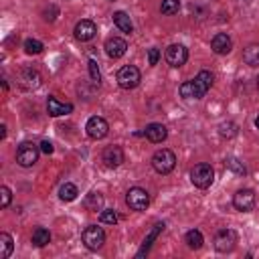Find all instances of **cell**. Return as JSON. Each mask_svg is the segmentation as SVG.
<instances>
[{
    "label": "cell",
    "mask_w": 259,
    "mask_h": 259,
    "mask_svg": "<svg viewBox=\"0 0 259 259\" xmlns=\"http://www.w3.org/2000/svg\"><path fill=\"white\" fill-rule=\"evenodd\" d=\"M176 166V154L168 148H162L158 152H154L152 156V168L158 172V174H170Z\"/></svg>",
    "instance_id": "obj_1"
},
{
    "label": "cell",
    "mask_w": 259,
    "mask_h": 259,
    "mask_svg": "<svg viewBox=\"0 0 259 259\" xmlns=\"http://www.w3.org/2000/svg\"><path fill=\"white\" fill-rule=\"evenodd\" d=\"M190 180H192V184L196 186V188H208L210 184H212V180H214V170H212V166L210 164H196L192 170H190Z\"/></svg>",
    "instance_id": "obj_2"
},
{
    "label": "cell",
    "mask_w": 259,
    "mask_h": 259,
    "mask_svg": "<svg viewBox=\"0 0 259 259\" xmlns=\"http://www.w3.org/2000/svg\"><path fill=\"white\" fill-rule=\"evenodd\" d=\"M38 152H40V148H38L36 144H32V142H22V144L18 146V150H16V162H18L22 168H30V166L36 164Z\"/></svg>",
    "instance_id": "obj_3"
},
{
    "label": "cell",
    "mask_w": 259,
    "mask_h": 259,
    "mask_svg": "<svg viewBox=\"0 0 259 259\" xmlns=\"http://www.w3.org/2000/svg\"><path fill=\"white\" fill-rule=\"evenodd\" d=\"M140 81H142V73L136 65H123L117 71V85L121 89H134V87H138Z\"/></svg>",
    "instance_id": "obj_4"
},
{
    "label": "cell",
    "mask_w": 259,
    "mask_h": 259,
    "mask_svg": "<svg viewBox=\"0 0 259 259\" xmlns=\"http://www.w3.org/2000/svg\"><path fill=\"white\" fill-rule=\"evenodd\" d=\"M81 239H83V243H85V247H87L89 251H97V249H101L103 243H105V233H103L101 227L89 225V227H85V231L81 233Z\"/></svg>",
    "instance_id": "obj_5"
},
{
    "label": "cell",
    "mask_w": 259,
    "mask_h": 259,
    "mask_svg": "<svg viewBox=\"0 0 259 259\" xmlns=\"http://www.w3.org/2000/svg\"><path fill=\"white\" fill-rule=\"evenodd\" d=\"M125 202H127V206L132 208V210H146L148 208V204H150V194L144 190V188H140V186H134V188H130L127 190V194H125Z\"/></svg>",
    "instance_id": "obj_6"
},
{
    "label": "cell",
    "mask_w": 259,
    "mask_h": 259,
    "mask_svg": "<svg viewBox=\"0 0 259 259\" xmlns=\"http://www.w3.org/2000/svg\"><path fill=\"white\" fill-rule=\"evenodd\" d=\"M235 243H237V233L233 229H223L214 235V249L219 253H229L235 249Z\"/></svg>",
    "instance_id": "obj_7"
},
{
    "label": "cell",
    "mask_w": 259,
    "mask_h": 259,
    "mask_svg": "<svg viewBox=\"0 0 259 259\" xmlns=\"http://www.w3.org/2000/svg\"><path fill=\"white\" fill-rule=\"evenodd\" d=\"M233 204H235V208L241 210V212L253 210V206H255V192H253L251 188H241V190H237L235 196H233Z\"/></svg>",
    "instance_id": "obj_8"
},
{
    "label": "cell",
    "mask_w": 259,
    "mask_h": 259,
    "mask_svg": "<svg viewBox=\"0 0 259 259\" xmlns=\"http://www.w3.org/2000/svg\"><path fill=\"white\" fill-rule=\"evenodd\" d=\"M166 63L170 67H182L188 61V49L184 45H170L166 49Z\"/></svg>",
    "instance_id": "obj_9"
},
{
    "label": "cell",
    "mask_w": 259,
    "mask_h": 259,
    "mask_svg": "<svg viewBox=\"0 0 259 259\" xmlns=\"http://www.w3.org/2000/svg\"><path fill=\"white\" fill-rule=\"evenodd\" d=\"M85 130H87V136H89L91 140H101V138H105V136H107L109 125H107V121H105L103 117L93 115V117H89V119H87Z\"/></svg>",
    "instance_id": "obj_10"
},
{
    "label": "cell",
    "mask_w": 259,
    "mask_h": 259,
    "mask_svg": "<svg viewBox=\"0 0 259 259\" xmlns=\"http://www.w3.org/2000/svg\"><path fill=\"white\" fill-rule=\"evenodd\" d=\"M16 79H18V85H20L22 89H26V91H32V89L40 87V81H42L40 75H38V71H36V69H30V67L22 69Z\"/></svg>",
    "instance_id": "obj_11"
},
{
    "label": "cell",
    "mask_w": 259,
    "mask_h": 259,
    "mask_svg": "<svg viewBox=\"0 0 259 259\" xmlns=\"http://www.w3.org/2000/svg\"><path fill=\"white\" fill-rule=\"evenodd\" d=\"M75 38L77 40H81V42H87V40H91L95 34H97V26H95V22L93 20H79L77 24H75Z\"/></svg>",
    "instance_id": "obj_12"
},
{
    "label": "cell",
    "mask_w": 259,
    "mask_h": 259,
    "mask_svg": "<svg viewBox=\"0 0 259 259\" xmlns=\"http://www.w3.org/2000/svg\"><path fill=\"white\" fill-rule=\"evenodd\" d=\"M101 162L107 166V168H117L121 166L123 162V150L119 146H107L101 154Z\"/></svg>",
    "instance_id": "obj_13"
},
{
    "label": "cell",
    "mask_w": 259,
    "mask_h": 259,
    "mask_svg": "<svg viewBox=\"0 0 259 259\" xmlns=\"http://www.w3.org/2000/svg\"><path fill=\"white\" fill-rule=\"evenodd\" d=\"M125 51H127V42H125L123 38H119V36H111V38L105 40V53H107V57H111V59H119V57L125 55Z\"/></svg>",
    "instance_id": "obj_14"
},
{
    "label": "cell",
    "mask_w": 259,
    "mask_h": 259,
    "mask_svg": "<svg viewBox=\"0 0 259 259\" xmlns=\"http://www.w3.org/2000/svg\"><path fill=\"white\" fill-rule=\"evenodd\" d=\"M210 49H212V53H217V55H227V53H231L233 42H231V38H229L227 32H217V34L210 38Z\"/></svg>",
    "instance_id": "obj_15"
},
{
    "label": "cell",
    "mask_w": 259,
    "mask_h": 259,
    "mask_svg": "<svg viewBox=\"0 0 259 259\" xmlns=\"http://www.w3.org/2000/svg\"><path fill=\"white\" fill-rule=\"evenodd\" d=\"M47 111H49V115L59 117V115L71 113V111H73V105H71V103H65V101H59L57 97H49V101H47Z\"/></svg>",
    "instance_id": "obj_16"
},
{
    "label": "cell",
    "mask_w": 259,
    "mask_h": 259,
    "mask_svg": "<svg viewBox=\"0 0 259 259\" xmlns=\"http://www.w3.org/2000/svg\"><path fill=\"white\" fill-rule=\"evenodd\" d=\"M144 136H146L152 144H160V142L166 140L168 130H166V125H162V123H150V125H146Z\"/></svg>",
    "instance_id": "obj_17"
},
{
    "label": "cell",
    "mask_w": 259,
    "mask_h": 259,
    "mask_svg": "<svg viewBox=\"0 0 259 259\" xmlns=\"http://www.w3.org/2000/svg\"><path fill=\"white\" fill-rule=\"evenodd\" d=\"M192 81H194V85H196V89H198V95H200V97H204V93L212 87L214 75H212L210 71H200Z\"/></svg>",
    "instance_id": "obj_18"
},
{
    "label": "cell",
    "mask_w": 259,
    "mask_h": 259,
    "mask_svg": "<svg viewBox=\"0 0 259 259\" xmlns=\"http://www.w3.org/2000/svg\"><path fill=\"white\" fill-rule=\"evenodd\" d=\"M164 227H166L164 223H156V225L152 227V231L146 235V239H144V243H142V247H140V251H138V257H142L144 253H148V249H150V247H152V243L158 239V235L164 231Z\"/></svg>",
    "instance_id": "obj_19"
},
{
    "label": "cell",
    "mask_w": 259,
    "mask_h": 259,
    "mask_svg": "<svg viewBox=\"0 0 259 259\" xmlns=\"http://www.w3.org/2000/svg\"><path fill=\"white\" fill-rule=\"evenodd\" d=\"M113 24L121 30V32H132L134 30V24H132V18L123 12V10H117V12H113Z\"/></svg>",
    "instance_id": "obj_20"
},
{
    "label": "cell",
    "mask_w": 259,
    "mask_h": 259,
    "mask_svg": "<svg viewBox=\"0 0 259 259\" xmlns=\"http://www.w3.org/2000/svg\"><path fill=\"white\" fill-rule=\"evenodd\" d=\"M85 208L91 210V212H97V210H103V194L101 192H89L83 200Z\"/></svg>",
    "instance_id": "obj_21"
},
{
    "label": "cell",
    "mask_w": 259,
    "mask_h": 259,
    "mask_svg": "<svg viewBox=\"0 0 259 259\" xmlns=\"http://www.w3.org/2000/svg\"><path fill=\"white\" fill-rule=\"evenodd\" d=\"M243 61L251 67H257L259 65V42H253L249 45L245 51H243Z\"/></svg>",
    "instance_id": "obj_22"
},
{
    "label": "cell",
    "mask_w": 259,
    "mask_h": 259,
    "mask_svg": "<svg viewBox=\"0 0 259 259\" xmlns=\"http://www.w3.org/2000/svg\"><path fill=\"white\" fill-rule=\"evenodd\" d=\"M14 249V241L8 233H0V259H8Z\"/></svg>",
    "instance_id": "obj_23"
},
{
    "label": "cell",
    "mask_w": 259,
    "mask_h": 259,
    "mask_svg": "<svg viewBox=\"0 0 259 259\" xmlns=\"http://www.w3.org/2000/svg\"><path fill=\"white\" fill-rule=\"evenodd\" d=\"M184 241H186V245L190 247V249H200L202 247V243H204V239H202V233L198 231V229H192V231H188L186 233V237H184Z\"/></svg>",
    "instance_id": "obj_24"
},
{
    "label": "cell",
    "mask_w": 259,
    "mask_h": 259,
    "mask_svg": "<svg viewBox=\"0 0 259 259\" xmlns=\"http://www.w3.org/2000/svg\"><path fill=\"white\" fill-rule=\"evenodd\" d=\"M77 194H79V190H77V186H75V184H71V182H65V184L59 188V196H61V200H65V202L75 200V198H77Z\"/></svg>",
    "instance_id": "obj_25"
},
{
    "label": "cell",
    "mask_w": 259,
    "mask_h": 259,
    "mask_svg": "<svg viewBox=\"0 0 259 259\" xmlns=\"http://www.w3.org/2000/svg\"><path fill=\"white\" fill-rule=\"evenodd\" d=\"M32 243L36 247H45L47 243H51V233L45 229V227H36L32 231Z\"/></svg>",
    "instance_id": "obj_26"
},
{
    "label": "cell",
    "mask_w": 259,
    "mask_h": 259,
    "mask_svg": "<svg viewBox=\"0 0 259 259\" xmlns=\"http://www.w3.org/2000/svg\"><path fill=\"white\" fill-rule=\"evenodd\" d=\"M180 95H182L184 99H200L198 89H196V85H194L192 79H190V81H184V83L180 85Z\"/></svg>",
    "instance_id": "obj_27"
},
{
    "label": "cell",
    "mask_w": 259,
    "mask_h": 259,
    "mask_svg": "<svg viewBox=\"0 0 259 259\" xmlns=\"http://www.w3.org/2000/svg\"><path fill=\"white\" fill-rule=\"evenodd\" d=\"M237 130H239V127H237V123L229 119V121H223V123L219 125V136H221V138H225V140H231V138H235V136H237Z\"/></svg>",
    "instance_id": "obj_28"
},
{
    "label": "cell",
    "mask_w": 259,
    "mask_h": 259,
    "mask_svg": "<svg viewBox=\"0 0 259 259\" xmlns=\"http://www.w3.org/2000/svg\"><path fill=\"white\" fill-rule=\"evenodd\" d=\"M225 166H227L231 172L239 174V176H245V174H247V168H245V164H243L239 158H235V156H229V158L225 160Z\"/></svg>",
    "instance_id": "obj_29"
},
{
    "label": "cell",
    "mask_w": 259,
    "mask_h": 259,
    "mask_svg": "<svg viewBox=\"0 0 259 259\" xmlns=\"http://www.w3.org/2000/svg\"><path fill=\"white\" fill-rule=\"evenodd\" d=\"M178 10H180V2L178 0H162V6H160L162 14L172 16V14H178Z\"/></svg>",
    "instance_id": "obj_30"
},
{
    "label": "cell",
    "mask_w": 259,
    "mask_h": 259,
    "mask_svg": "<svg viewBox=\"0 0 259 259\" xmlns=\"http://www.w3.org/2000/svg\"><path fill=\"white\" fill-rule=\"evenodd\" d=\"M87 67H89V77H91V83L99 87V83H101V73H99V65H97V61H95V59H89Z\"/></svg>",
    "instance_id": "obj_31"
},
{
    "label": "cell",
    "mask_w": 259,
    "mask_h": 259,
    "mask_svg": "<svg viewBox=\"0 0 259 259\" xmlns=\"http://www.w3.org/2000/svg\"><path fill=\"white\" fill-rule=\"evenodd\" d=\"M42 42L40 40H36V38H28V40H24V51H26V55H38V53H42Z\"/></svg>",
    "instance_id": "obj_32"
},
{
    "label": "cell",
    "mask_w": 259,
    "mask_h": 259,
    "mask_svg": "<svg viewBox=\"0 0 259 259\" xmlns=\"http://www.w3.org/2000/svg\"><path fill=\"white\" fill-rule=\"evenodd\" d=\"M117 212L115 210H101V214H99V221L103 223V225H115L117 223Z\"/></svg>",
    "instance_id": "obj_33"
},
{
    "label": "cell",
    "mask_w": 259,
    "mask_h": 259,
    "mask_svg": "<svg viewBox=\"0 0 259 259\" xmlns=\"http://www.w3.org/2000/svg\"><path fill=\"white\" fill-rule=\"evenodd\" d=\"M10 198H12V192L8 186H0V206L6 208L10 204Z\"/></svg>",
    "instance_id": "obj_34"
},
{
    "label": "cell",
    "mask_w": 259,
    "mask_h": 259,
    "mask_svg": "<svg viewBox=\"0 0 259 259\" xmlns=\"http://www.w3.org/2000/svg\"><path fill=\"white\" fill-rule=\"evenodd\" d=\"M158 61H160V51H158L156 47L148 49V63L154 67V65H158Z\"/></svg>",
    "instance_id": "obj_35"
},
{
    "label": "cell",
    "mask_w": 259,
    "mask_h": 259,
    "mask_svg": "<svg viewBox=\"0 0 259 259\" xmlns=\"http://www.w3.org/2000/svg\"><path fill=\"white\" fill-rule=\"evenodd\" d=\"M57 14H59L57 6H49V8L42 12V16H45V20H47V22H53V20L57 18Z\"/></svg>",
    "instance_id": "obj_36"
},
{
    "label": "cell",
    "mask_w": 259,
    "mask_h": 259,
    "mask_svg": "<svg viewBox=\"0 0 259 259\" xmlns=\"http://www.w3.org/2000/svg\"><path fill=\"white\" fill-rule=\"evenodd\" d=\"M53 150H55V148H53V144H51L49 140H42V142H40V152H42V154H53Z\"/></svg>",
    "instance_id": "obj_37"
},
{
    "label": "cell",
    "mask_w": 259,
    "mask_h": 259,
    "mask_svg": "<svg viewBox=\"0 0 259 259\" xmlns=\"http://www.w3.org/2000/svg\"><path fill=\"white\" fill-rule=\"evenodd\" d=\"M4 136H6V125L0 127V138H4Z\"/></svg>",
    "instance_id": "obj_38"
},
{
    "label": "cell",
    "mask_w": 259,
    "mask_h": 259,
    "mask_svg": "<svg viewBox=\"0 0 259 259\" xmlns=\"http://www.w3.org/2000/svg\"><path fill=\"white\" fill-rule=\"evenodd\" d=\"M255 127H257V130H259V115H257V117H255Z\"/></svg>",
    "instance_id": "obj_39"
},
{
    "label": "cell",
    "mask_w": 259,
    "mask_h": 259,
    "mask_svg": "<svg viewBox=\"0 0 259 259\" xmlns=\"http://www.w3.org/2000/svg\"><path fill=\"white\" fill-rule=\"evenodd\" d=\"M257 89H259V77H257Z\"/></svg>",
    "instance_id": "obj_40"
}]
</instances>
